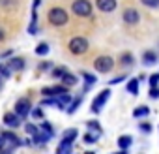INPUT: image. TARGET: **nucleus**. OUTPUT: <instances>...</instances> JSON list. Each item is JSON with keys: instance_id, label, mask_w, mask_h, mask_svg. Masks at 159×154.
<instances>
[{"instance_id": "nucleus-17", "label": "nucleus", "mask_w": 159, "mask_h": 154, "mask_svg": "<svg viewBox=\"0 0 159 154\" xmlns=\"http://www.w3.org/2000/svg\"><path fill=\"white\" fill-rule=\"evenodd\" d=\"M139 87H140V81L133 77V79H129V81H127V85H125V90H127L129 94L137 96V94H139Z\"/></svg>"}, {"instance_id": "nucleus-43", "label": "nucleus", "mask_w": 159, "mask_h": 154, "mask_svg": "<svg viewBox=\"0 0 159 154\" xmlns=\"http://www.w3.org/2000/svg\"><path fill=\"white\" fill-rule=\"evenodd\" d=\"M84 154H96V152H94V150H88V152H84Z\"/></svg>"}, {"instance_id": "nucleus-28", "label": "nucleus", "mask_w": 159, "mask_h": 154, "mask_svg": "<svg viewBox=\"0 0 159 154\" xmlns=\"http://www.w3.org/2000/svg\"><path fill=\"white\" fill-rule=\"evenodd\" d=\"M25 132H26L30 137H34V135L39 132V126H36V124H32V122H26V124H25Z\"/></svg>"}, {"instance_id": "nucleus-40", "label": "nucleus", "mask_w": 159, "mask_h": 154, "mask_svg": "<svg viewBox=\"0 0 159 154\" xmlns=\"http://www.w3.org/2000/svg\"><path fill=\"white\" fill-rule=\"evenodd\" d=\"M114 154H127V150H124V148H120L118 152H114Z\"/></svg>"}, {"instance_id": "nucleus-25", "label": "nucleus", "mask_w": 159, "mask_h": 154, "mask_svg": "<svg viewBox=\"0 0 159 154\" xmlns=\"http://www.w3.org/2000/svg\"><path fill=\"white\" fill-rule=\"evenodd\" d=\"M86 126H88V130H90V132H94V133H98V135H101V133H103V130H101V126H99V122H98V120H88V122H86Z\"/></svg>"}, {"instance_id": "nucleus-11", "label": "nucleus", "mask_w": 159, "mask_h": 154, "mask_svg": "<svg viewBox=\"0 0 159 154\" xmlns=\"http://www.w3.org/2000/svg\"><path fill=\"white\" fill-rule=\"evenodd\" d=\"M2 120H4V124H6L8 128H13V130L21 126V118H19V117H17L15 113H6Z\"/></svg>"}, {"instance_id": "nucleus-3", "label": "nucleus", "mask_w": 159, "mask_h": 154, "mask_svg": "<svg viewBox=\"0 0 159 154\" xmlns=\"http://www.w3.org/2000/svg\"><path fill=\"white\" fill-rule=\"evenodd\" d=\"M71 12L77 17H90L92 15V4L88 0H75L71 4Z\"/></svg>"}, {"instance_id": "nucleus-22", "label": "nucleus", "mask_w": 159, "mask_h": 154, "mask_svg": "<svg viewBox=\"0 0 159 154\" xmlns=\"http://www.w3.org/2000/svg\"><path fill=\"white\" fill-rule=\"evenodd\" d=\"M148 115H150V107H146V105H140V107H137L133 111V117L135 118H146Z\"/></svg>"}, {"instance_id": "nucleus-23", "label": "nucleus", "mask_w": 159, "mask_h": 154, "mask_svg": "<svg viewBox=\"0 0 159 154\" xmlns=\"http://www.w3.org/2000/svg\"><path fill=\"white\" fill-rule=\"evenodd\" d=\"M81 102H83V98H81V96H79V98H73V100H71V103L67 105V109H66V111H67L69 115H73L79 107H81Z\"/></svg>"}, {"instance_id": "nucleus-24", "label": "nucleus", "mask_w": 159, "mask_h": 154, "mask_svg": "<svg viewBox=\"0 0 159 154\" xmlns=\"http://www.w3.org/2000/svg\"><path fill=\"white\" fill-rule=\"evenodd\" d=\"M49 51H51V47H49V43H45V41H41V43L36 47V55H38V56H45V55H49Z\"/></svg>"}, {"instance_id": "nucleus-15", "label": "nucleus", "mask_w": 159, "mask_h": 154, "mask_svg": "<svg viewBox=\"0 0 159 154\" xmlns=\"http://www.w3.org/2000/svg\"><path fill=\"white\" fill-rule=\"evenodd\" d=\"M51 137H52L51 133H45V132H41V130H39V132L32 137V143H34V145H45V143H49V141H51Z\"/></svg>"}, {"instance_id": "nucleus-9", "label": "nucleus", "mask_w": 159, "mask_h": 154, "mask_svg": "<svg viewBox=\"0 0 159 154\" xmlns=\"http://www.w3.org/2000/svg\"><path fill=\"white\" fill-rule=\"evenodd\" d=\"M96 6L103 13H111V12L116 10V0H96Z\"/></svg>"}, {"instance_id": "nucleus-42", "label": "nucleus", "mask_w": 159, "mask_h": 154, "mask_svg": "<svg viewBox=\"0 0 159 154\" xmlns=\"http://www.w3.org/2000/svg\"><path fill=\"white\" fill-rule=\"evenodd\" d=\"M4 40V32H2V28H0V41Z\"/></svg>"}, {"instance_id": "nucleus-19", "label": "nucleus", "mask_w": 159, "mask_h": 154, "mask_svg": "<svg viewBox=\"0 0 159 154\" xmlns=\"http://www.w3.org/2000/svg\"><path fill=\"white\" fill-rule=\"evenodd\" d=\"M133 145V137L131 135H120L118 137V147L124 150H129V147Z\"/></svg>"}, {"instance_id": "nucleus-13", "label": "nucleus", "mask_w": 159, "mask_h": 154, "mask_svg": "<svg viewBox=\"0 0 159 154\" xmlns=\"http://www.w3.org/2000/svg\"><path fill=\"white\" fill-rule=\"evenodd\" d=\"M71 96H69V92H66V94H60V96H56V107L62 111V109H67V105L71 103Z\"/></svg>"}, {"instance_id": "nucleus-34", "label": "nucleus", "mask_w": 159, "mask_h": 154, "mask_svg": "<svg viewBox=\"0 0 159 154\" xmlns=\"http://www.w3.org/2000/svg\"><path fill=\"white\" fill-rule=\"evenodd\" d=\"M148 83H150V87L159 85V73H152V75H150V79H148Z\"/></svg>"}, {"instance_id": "nucleus-27", "label": "nucleus", "mask_w": 159, "mask_h": 154, "mask_svg": "<svg viewBox=\"0 0 159 154\" xmlns=\"http://www.w3.org/2000/svg\"><path fill=\"white\" fill-rule=\"evenodd\" d=\"M133 62H135V58H133L131 53H122V56H120V64L122 66H131Z\"/></svg>"}, {"instance_id": "nucleus-26", "label": "nucleus", "mask_w": 159, "mask_h": 154, "mask_svg": "<svg viewBox=\"0 0 159 154\" xmlns=\"http://www.w3.org/2000/svg\"><path fill=\"white\" fill-rule=\"evenodd\" d=\"M98 139H99V135L94 133V132H88V133H84V137H83V141H84L86 145H96Z\"/></svg>"}, {"instance_id": "nucleus-37", "label": "nucleus", "mask_w": 159, "mask_h": 154, "mask_svg": "<svg viewBox=\"0 0 159 154\" xmlns=\"http://www.w3.org/2000/svg\"><path fill=\"white\" fill-rule=\"evenodd\" d=\"M38 70H39V71H45V70H52V64H51V62H41V64L38 66Z\"/></svg>"}, {"instance_id": "nucleus-16", "label": "nucleus", "mask_w": 159, "mask_h": 154, "mask_svg": "<svg viewBox=\"0 0 159 154\" xmlns=\"http://www.w3.org/2000/svg\"><path fill=\"white\" fill-rule=\"evenodd\" d=\"M73 152V143L71 141H66L62 139L58 143V148H56V154H71Z\"/></svg>"}, {"instance_id": "nucleus-1", "label": "nucleus", "mask_w": 159, "mask_h": 154, "mask_svg": "<svg viewBox=\"0 0 159 154\" xmlns=\"http://www.w3.org/2000/svg\"><path fill=\"white\" fill-rule=\"evenodd\" d=\"M67 47H69V53H71V55H84V53L88 51L90 43H88V40L83 38V36H75V38L69 40Z\"/></svg>"}, {"instance_id": "nucleus-12", "label": "nucleus", "mask_w": 159, "mask_h": 154, "mask_svg": "<svg viewBox=\"0 0 159 154\" xmlns=\"http://www.w3.org/2000/svg\"><path fill=\"white\" fill-rule=\"evenodd\" d=\"M8 66H10V70L11 71H23L25 70V60L21 58V56H11L10 58V62H8Z\"/></svg>"}, {"instance_id": "nucleus-7", "label": "nucleus", "mask_w": 159, "mask_h": 154, "mask_svg": "<svg viewBox=\"0 0 159 154\" xmlns=\"http://www.w3.org/2000/svg\"><path fill=\"white\" fill-rule=\"evenodd\" d=\"M66 92H69V89L64 87V85H52V87H43L41 89L43 96H52V98H56L60 94H66Z\"/></svg>"}, {"instance_id": "nucleus-38", "label": "nucleus", "mask_w": 159, "mask_h": 154, "mask_svg": "<svg viewBox=\"0 0 159 154\" xmlns=\"http://www.w3.org/2000/svg\"><path fill=\"white\" fill-rule=\"evenodd\" d=\"M36 32H38V26H36V21H32L28 26V34H36Z\"/></svg>"}, {"instance_id": "nucleus-33", "label": "nucleus", "mask_w": 159, "mask_h": 154, "mask_svg": "<svg viewBox=\"0 0 159 154\" xmlns=\"http://www.w3.org/2000/svg\"><path fill=\"white\" fill-rule=\"evenodd\" d=\"M30 113H32L34 118H43V111H41V107H32Z\"/></svg>"}, {"instance_id": "nucleus-36", "label": "nucleus", "mask_w": 159, "mask_h": 154, "mask_svg": "<svg viewBox=\"0 0 159 154\" xmlns=\"http://www.w3.org/2000/svg\"><path fill=\"white\" fill-rule=\"evenodd\" d=\"M125 79H127V75H125V73H122V75L114 77V79H111V85H118V83H122V81H125Z\"/></svg>"}, {"instance_id": "nucleus-14", "label": "nucleus", "mask_w": 159, "mask_h": 154, "mask_svg": "<svg viewBox=\"0 0 159 154\" xmlns=\"http://www.w3.org/2000/svg\"><path fill=\"white\" fill-rule=\"evenodd\" d=\"M81 75L84 77V89H83V90L86 92V90H90V89L96 85L98 77H96V75H92V73H88V71H81Z\"/></svg>"}, {"instance_id": "nucleus-18", "label": "nucleus", "mask_w": 159, "mask_h": 154, "mask_svg": "<svg viewBox=\"0 0 159 154\" xmlns=\"http://www.w3.org/2000/svg\"><path fill=\"white\" fill-rule=\"evenodd\" d=\"M77 135H79V130H77V128H67V130H64V133H62V139L75 143V141H77Z\"/></svg>"}, {"instance_id": "nucleus-21", "label": "nucleus", "mask_w": 159, "mask_h": 154, "mask_svg": "<svg viewBox=\"0 0 159 154\" xmlns=\"http://www.w3.org/2000/svg\"><path fill=\"white\" fill-rule=\"evenodd\" d=\"M67 71H69V70H67L66 66H56V68H52V70H51V75L54 77V79H62V77H64Z\"/></svg>"}, {"instance_id": "nucleus-20", "label": "nucleus", "mask_w": 159, "mask_h": 154, "mask_svg": "<svg viewBox=\"0 0 159 154\" xmlns=\"http://www.w3.org/2000/svg\"><path fill=\"white\" fill-rule=\"evenodd\" d=\"M60 81H62V85H64V87H67V89H69V87L77 85V75H73V73H69V71H67Z\"/></svg>"}, {"instance_id": "nucleus-39", "label": "nucleus", "mask_w": 159, "mask_h": 154, "mask_svg": "<svg viewBox=\"0 0 159 154\" xmlns=\"http://www.w3.org/2000/svg\"><path fill=\"white\" fill-rule=\"evenodd\" d=\"M11 55H13V51H11V49H8L6 53H2V58H6V56H11Z\"/></svg>"}, {"instance_id": "nucleus-8", "label": "nucleus", "mask_w": 159, "mask_h": 154, "mask_svg": "<svg viewBox=\"0 0 159 154\" xmlns=\"http://www.w3.org/2000/svg\"><path fill=\"white\" fill-rule=\"evenodd\" d=\"M122 17H124V21H125L127 25H137V23H139V19H140L139 12H137V10H133V8H127V10L122 13Z\"/></svg>"}, {"instance_id": "nucleus-10", "label": "nucleus", "mask_w": 159, "mask_h": 154, "mask_svg": "<svg viewBox=\"0 0 159 154\" xmlns=\"http://www.w3.org/2000/svg\"><path fill=\"white\" fill-rule=\"evenodd\" d=\"M157 62H159V56H157L155 51L148 49V51L142 53V64H144V66H153V64H157Z\"/></svg>"}, {"instance_id": "nucleus-32", "label": "nucleus", "mask_w": 159, "mask_h": 154, "mask_svg": "<svg viewBox=\"0 0 159 154\" xmlns=\"http://www.w3.org/2000/svg\"><path fill=\"white\" fill-rule=\"evenodd\" d=\"M148 96H150V98H153V100H157V98H159V85H155V87H150V90H148Z\"/></svg>"}, {"instance_id": "nucleus-41", "label": "nucleus", "mask_w": 159, "mask_h": 154, "mask_svg": "<svg viewBox=\"0 0 159 154\" xmlns=\"http://www.w3.org/2000/svg\"><path fill=\"white\" fill-rule=\"evenodd\" d=\"M2 89H4V79L0 77V90H2Z\"/></svg>"}, {"instance_id": "nucleus-31", "label": "nucleus", "mask_w": 159, "mask_h": 154, "mask_svg": "<svg viewBox=\"0 0 159 154\" xmlns=\"http://www.w3.org/2000/svg\"><path fill=\"white\" fill-rule=\"evenodd\" d=\"M139 130H140L142 133H152V124H150V122H140V124H139Z\"/></svg>"}, {"instance_id": "nucleus-30", "label": "nucleus", "mask_w": 159, "mask_h": 154, "mask_svg": "<svg viewBox=\"0 0 159 154\" xmlns=\"http://www.w3.org/2000/svg\"><path fill=\"white\" fill-rule=\"evenodd\" d=\"M39 130H41V132H45V133L54 135V130H52V126H51L49 122H41V124H39Z\"/></svg>"}, {"instance_id": "nucleus-29", "label": "nucleus", "mask_w": 159, "mask_h": 154, "mask_svg": "<svg viewBox=\"0 0 159 154\" xmlns=\"http://www.w3.org/2000/svg\"><path fill=\"white\" fill-rule=\"evenodd\" d=\"M11 73H13V71L10 70L8 64H0V77H2V79H10Z\"/></svg>"}, {"instance_id": "nucleus-6", "label": "nucleus", "mask_w": 159, "mask_h": 154, "mask_svg": "<svg viewBox=\"0 0 159 154\" xmlns=\"http://www.w3.org/2000/svg\"><path fill=\"white\" fill-rule=\"evenodd\" d=\"M30 109H32V103H30V100L28 98H21V100H17L15 102V107H13V113L23 120V118H26L28 115H30Z\"/></svg>"}, {"instance_id": "nucleus-5", "label": "nucleus", "mask_w": 159, "mask_h": 154, "mask_svg": "<svg viewBox=\"0 0 159 154\" xmlns=\"http://www.w3.org/2000/svg\"><path fill=\"white\" fill-rule=\"evenodd\" d=\"M94 68H96V71H99V73H109V71H112V68H114V60H112L111 56L101 55V56H98V58L94 60Z\"/></svg>"}, {"instance_id": "nucleus-2", "label": "nucleus", "mask_w": 159, "mask_h": 154, "mask_svg": "<svg viewBox=\"0 0 159 154\" xmlns=\"http://www.w3.org/2000/svg\"><path fill=\"white\" fill-rule=\"evenodd\" d=\"M47 17H49V23L52 26H64L67 23V12L64 8H51Z\"/></svg>"}, {"instance_id": "nucleus-35", "label": "nucleus", "mask_w": 159, "mask_h": 154, "mask_svg": "<svg viewBox=\"0 0 159 154\" xmlns=\"http://www.w3.org/2000/svg\"><path fill=\"white\" fill-rule=\"evenodd\" d=\"M140 2L144 6H148V8H157L159 6V0H140Z\"/></svg>"}, {"instance_id": "nucleus-4", "label": "nucleus", "mask_w": 159, "mask_h": 154, "mask_svg": "<svg viewBox=\"0 0 159 154\" xmlns=\"http://www.w3.org/2000/svg\"><path fill=\"white\" fill-rule=\"evenodd\" d=\"M109 98H111V89H105V90H101L94 100H92V105H90V111L92 113H99L101 109H103V105L109 102Z\"/></svg>"}]
</instances>
